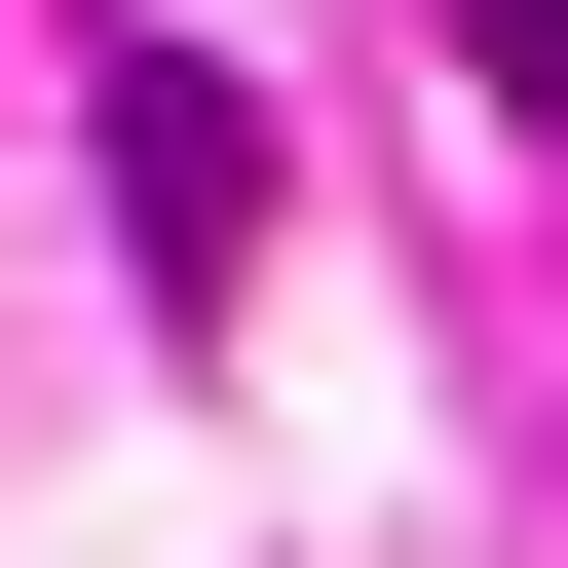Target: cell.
<instances>
[{
  "label": "cell",
  "mask_w": 568,
  "mask_h": 568,
  "mask_svg": "<svg viewBox=\"0 0 568 568\" xmlns=\"http://www.w3.org/2000/svg\"><path fill=\"white\" fill-rule=\"evenodd\" d=\"M455 77H493V114H568V0H455Z\"/></svg>",
  "instance_id": "2"
},
{
  "label": "cell",
  "mask_w": 568,
  "mask_h": 568,
  "mask_svg": "<svg viewBox=\"0 0 568 568\" xmlns=\"http://www.w3.org/2000/svg\"><path fill=\"white\" fill-rule=\"evenodd\" d=\"M114 265H152V304H227V265H265V114H227L190 39H114Z\"/></svg>",
  "instance_id": "1"
}]
</instances>
